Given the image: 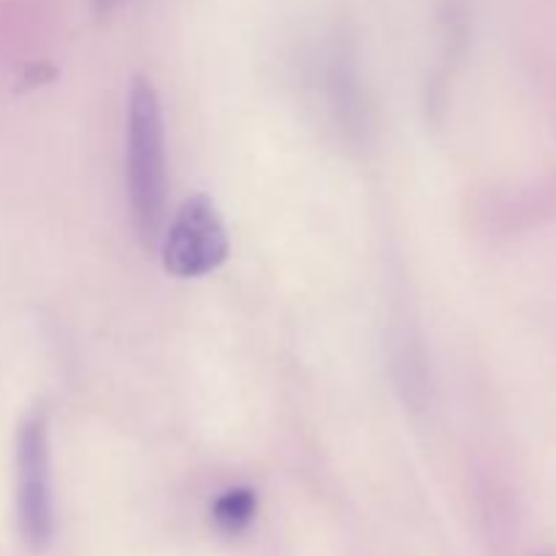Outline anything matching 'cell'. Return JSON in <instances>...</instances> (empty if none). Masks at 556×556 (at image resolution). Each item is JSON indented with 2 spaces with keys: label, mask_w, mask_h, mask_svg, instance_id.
Masks as SVG:
<instances>
[{
  "label": "cell",
  "mask_w": 556,
  "mask_h": 556,
  "mask_svg": "<svg viewBox=\"0 0 556 556\" xmlns=\"http://www.w3.org/2000/svg\"><path fill=\"white\" fill-rule=\"evenodd\" d=\"M128 201L134 226L147 244L161 239L166 217V128L157 90L150 79L139 76L128 96Z\"/></svg>",
  "instance_id": "cell-1"
},
{
  "label": "cell",
  "mask_w": 556,
  "mask_h": 556,
  "mask_svg": "<svg viewBox=\"0 0 556 556\" xmlns=\"http://www.w3.org/2000/svg\"><path fill=\"white\" fill-rule=\"evenodd\" d=\"M16 521L33 552H43L54 538L52 456H49V418L43 407L27 413L16 429Z\"/></svg>",
  "instance_id": "cell-2"
},
{
  "label": "cell",
  "mask_w": 556,
  "mask_h": 556,
  "mask_svg": "<svg viewBox=\"0 0 556 556\" xmlns=\"http://www.w3.org/2000/svg\"><path fill=\"white\" fill-rule=\"evenodd\" d=\"M228 258V233L215 201L195 193L177 210L163 237V266L174 277H204Z\"/></svg>",
  "instance_id": "cell-3"
},
{
  "label": "cell",
  "mask_w": 556,
  "mask_h": 556,
  "mask_svg": "<svg viewBox=\"0 0 556 556\" xmlns=\"http://www.w3.org/2000/svg\"><path fill=\"white\" fill-rule=\"evenodd\" d=\"M255 510H258V497H255L253 489L248 486H233L226 489L220 497L212 505V521L217 525V530L226 532V535H239L250 527V521L255 519Z\"/></svg>",
  "instance_id": "cell-4"
},
{
  "label": "cell",
  "mask_w": 556,
  "mask_h": 556,
  "mask_svg": "<svg viewBox=\"0 0 556 556\" xmlns=\"http://www.w3.org/2000/svg\"><path fill=\"white\" fill-rule=\"evenodd\" d=\"M96 3H98V9H101V11H109L114 3H117V0H96Z\"/></svg>",
  "instance_id": "cell-5"
}]
</instances>
